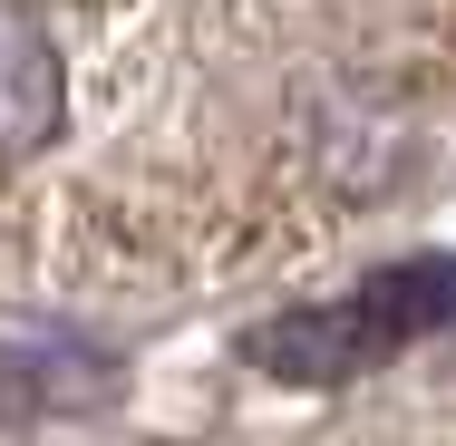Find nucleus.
<instances>
[{
  "label": "nucleus",
  "instance_id": "f257e3e1",
  "mask_svg": "<svg viewBox=\"0 0 456 446\" xmlns=\"http://www.w3.org/2000/svg\"><path fill=\"white\" fill-rule=\"evenodd\" d=\"M456 320V263L428 253V263H388L369 272L350 301H321V311H291V320H263L253 330V359L273 378H350V369H379L388 350L428 340Z\"/></svg>",
  "mask_w": 456,
  "mask_h": 446
},
{
  "label": "nucleus",
  "instance_id": "f03ea898",
  "mask_svg": "<svg viewBox=\"0 0 456 446\" xmlns=\"http://www.w3.org/2000/svg\"><path fill=\"white\" fill-rule=\"evenodd\" d=\"M69 126V69L29 10H0V166L39 156Z\"/></svg>",
  "mask_w": 456,
  "mask_h": 446
}]
</instances>
